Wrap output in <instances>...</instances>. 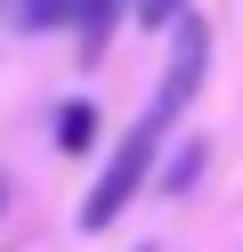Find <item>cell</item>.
I'll return each mask as SVG.
<instances>
[{
  "instance_id": "1",
  "label": "cell",
  "mask_w": 243,
  "mask_h": 252,
  "mask_svg": "<svg viewBox=\"0 0 243 252\" xmlns=\"http://www.w3.org/2000/svg\"><path fill=\"white\" fill-rule=\"evenodd\" d=\"M162 130H170V114H162V106H146V114L122 130V147L106 155L97 187L81 195V228H113V220L130 212V195L146 187V171H154V155H162Z\"/></svg>"
},
{
  "instance_id": "2",
  "label": "cell",
  "mask_w": 243,
  "mask_h": 252,
  "mask_svg": "<svg viewBox=\"0 0 243 252\" xmlns=\"http://www.w3.org/2000/svg\"><path fill=\"white\" fill-rule=\"evenodd\" d=\"M203 65H211V25L178 17V41H170V65H162V114H178V106H194V90H203Z\"/></svg>"
},
{
  "instance_id": "3",
  "label": "cell",
  "mask_w": 243,
  "mask_h": 252,
  "mask_svg": "<svg viewBox=\"0 0 243 252\" xmlns=\"http://www.w3.org/2000/svg\"><path fill=\"white\" fill-rule=\"evenodd\" d=\"M122 8H138V0H81V17H73V33H81V65H97V57H106V33L122 25Z\"/></svg>"
},
{
  "instance_id": "4",
  "label": "cell",
  "mask_w": 243,
  "mask_h": 252,
  "mask_svg": "<svg viewBox=\"0 0 243 252\" xmlns=\"http://www.w3.org/2000/svg\"><path fill=\"white\" fill-rule=\"evenodd\" d=\"M57 147H65V155H89V147H97V106H89V98H65V106H57Z\"/></svg>"
},
{
  "instance_id": "5",
  "label": "cell",
  "mask_w": 243,
  "mask_h": 252,
  "mask_svg": "<svg viewBox=\"0 0 243 252\" xmlns=\"http://www.w3.org/2000/svg\"><path fill=\"white\" fill-rule=\"evenodd\" d=\"M81 0H25V25H73Z\"/></svg>"
},
{
  "instance_id": "6",
  "label": "cell",
  "mask_w": 243,
  "mask_h": 252,
  "mask_svg": "<svg viewBox=\"0 0 243 252\" xmlns=\"http://www.w3.org/2000/svg\"><path fill=\"white\" fill-rule=\"evenodd\" d=\"M194 171H203V147H187V155H178V163L162 171V187H170V195H187V187H194Z\"/></svg>"
},
{
  "instance_id": "7",
  "label": "cell",
  "mask_w": 243,
  "mask_h": 252,
  "mask_svg": "<svg viewBox=\"0 0 243 252\" xmlns=\"http://www.w3.org/2000/svg\"><path fill=\"white\" fill-rule=\"evenodd\" d=\"M178 8L187 0H138V25H178Z\"/></svg>"
}]
</instances>
